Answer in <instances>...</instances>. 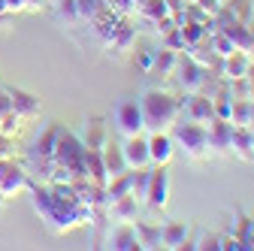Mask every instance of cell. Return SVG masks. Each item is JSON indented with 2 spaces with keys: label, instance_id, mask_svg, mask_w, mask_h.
Wrapping results in <instances>:
<instances>
[{
  "label": "cell",
  "instance_id": "8",
  "mask_svg": "<svg viewBox=\"0 0 254 251\" xmlns=\"http://www.w3.org/2000/svg\"><path fill=\"white\" fill-rule=\"evenodd\" d=\"M185 115L190 121H197V124H209L215 118V103L212 97H206V94H188V100H185Z\"/></svg>",
  "mask_w": 254,
  "mask_h": 251
},
{
  "label": "cell",
  "instance_id": "2",
  "mask_svg": "<svg viewBox=\"0 0 254 251\" xmlns=\"http://www.w3.org/2000/svg\"><path fill=\"white\" fill-rule=\"evenodd\" d=\"M176 127V133H173V142H179L182 145V151H185V158H190V161H197V158H203V154L209 151V136H206V124H197V121H185V124H173Z\"/></svg>",
  "mask_w": 254,
  "mask_h": 251
},
{
  "label": "cell",
  "instance_id": "21",
  "mask_svg": "<svg viewBox=\"0 0 254 251\" xmlns=\"http://www.w3.org/2000/svg\"><path fill=\"white\" fill-rule=\"evenodd\" d=\"M167 0H142V15H148V18H154V21H161L164 15H167Z\"/></svg>",
  "mask_w": 254,
  "mask_h": 251
},
{
  "label": "cell",
  "instance_id": "4",
  "mask_svg": "<svg viewBox=\"0 0 254 251\" xmlns=\"http://www.w3.org/2000/svg\"><path fill=\"white\" fill-rule=\"evenodd\" d=\"M173 76H176V82L185 88V94H200V91L206 88V70H203L190 55H185V58L179 55Z\"/></svg>",
  "mask_w": 254,
  "mask_h": 251
},
{
  "label": "cell",
  "instance_id": "10",
  "mask_svg": "<svg viewBox=\"0 0 254 251\" xmlns=\"http://www.w3.org/2000/svg\"><path fill=\"white\" fill-rule=\"evenodd\" d=\"M248 73H251V58H248L245 52L233 49V52L224 58V76L233 79V82H242V79H248Z\"/></svg>",
  "mask_w": 254,
  "mask_h": 251
},
{
  "label": "cell",
  "instance_id": "3",
  "mask_svg": "<svg viewBox=\"0 0 254 251\" xmlns=\"http://www.w3.org/2000/svg\"><path fill=\"white\" fill-rule=\"evenodd\" d=\"M115 130L127 139V136H136L145 130V121H142V106L139 100H121L115 106Z\"/></svg>",
  "mask_w": 254,
  "mask_h": 251
},
{
  "label": "cell",
  "instance_id": "24",
  "mask_svg": "<svg viewBox=\"0 0 254 251\" xmlns=\"http://www.w3.org/2000/svg\"><path fill=\"white\" fill-rule=\"evenodd\" d=\"M197 6H200V9H209V12H215V9H218V0H197Z\"/></svg>",
  "mask_w": 254,
  "mask_h": 251
},
{
  "label": "cell",
  "instance_id": "1",
  "mask_svg": "<svg viewBox=\"0 0 254 251\" xmlns=\"http://www.w3.org/2000/svg\"><path fill=\"white\" fill-rule=\"evenodd\" d=\"M139 106H142L145 130H151V133H161V130L167 133L173 124L179 121V112H182V106H179V100L173 97V94L157 91V88H148V91L142 94Z\"/></svg>",
  "mask_w": 254,
  "mask_h": 251
},
{
  "label": "cell",
  "instance_id": "20",
  "mask_svg": "<svg viewBox=\"0 0 254 251\" xmlns=\"http://www.w3.org/2000/svg\"><path fill=\"white\" fill-rule=\"evenodd\" d=\"M103 9H106L103 0H76V15L82 21H94L97 12H103Z\"/></svg>",
  "mask_w": 254,
  "mask_h": 251
},
{
  "label": "cell",
  "instance_id": "22",
  "mask_svg": "<svg viewBox=\"0 0 254 251\" xmlns=\"http://www.w3.org/2000/svg\"><path fill=\"white\" fill-rule=\"evenodd\" d=\"M58 127H52V130H46L43 133V139H37V151L40 154H55V145H58Z\"/></svg>",
  "mask_w": 254,
  "mask_h": 251
},
{
  "label": "cell",
  "instance_id": "16",
  "mask_svg": "<svg viewBox=\"0 0 254 251\" xmlns=\"http://www.w3.org/2000/svg\"><path fill=\"white\" fill-rule=\"evenodd\" d=\"M188 224H167L161 227V245L164 248H185L188 242Z\"/></svg>",
  "mask_w": 254,
  "mask_h": 251
},
{
  "label": "cell",
  "instance_id": "7",
  "mask_svg": "<svg viewBox=\"0 0 254 251\" xmlns=\"http://www.w3.org/2000/svg\"><path fill=\"white\" fill-rule=\"evenodd\" d=\"M145 139H148V161H151V167H167L173 161V148H176L173 136L161 130V133H151Z\"/></svg>",
  "mask_w": 254,
  "mask_h": 251
},
{
  "label": "cell",
  "instance_id": "12",
  "mask_svg": "<svg viewBox=\"0 0 254 251\" xmlns=\"http://www.w3.org/2000/svg\"><path fill=\"white\" fill-rule=\"evenodd\" d=\"M100 161H103V170H106V176L109 179H115V176H121V173H127V164H124V151H121V145H103L100 148Z\"/></svg>",
  "mask_w": 254,
  "mask_h": 251
},
{
  "label": "cell",
  "instance_id": "14",
  "mask_svg": "<svg viewBox=\"0 0 254 251\" xmlns=\"http://www.w3.org/2000/svg\"><path fill=\"white\" fill-rule=\"evenodd\" d=\"M24 188V173L18 167H9V170H0V197H12L15 191Z\"/></svg>",
  "mask_w": 254,
  "mask_h": 251
},
{
  "label": "cell",
  "instance_id": "23",
  "mask_svg": "<svg viewBox=\"0 0 254 251\" xmlns=\"http://www.w3.org/2000/svg\"><path fill=\"white\" fill-rule=\"evenodd\" d=\"M12 109V103H9V94L6 91H0V115H3V112H9Z\"/></svg>",
  "mask_w": 254,
  "mask_h": 251
},
{
  "label": "cell",
  "instance_id": "17",
  "mask_svg": "<svg viewBox=\"0 0 254 251\" xmlns=\"http://www.w3.org/2000/svg\"><path fill=\"white\" fill-rule=\"evenodd\" d=\"M176 61H179V52L173 49H161V52H154V61H151V73H161V76H173L176 70Z\"/></svg>",
  "mask_w": 254,
  "mask_h": 251
},
{
  "label": "cell",
  "instance_id": "15",
  "mask_svg": "<svg viewBox=\"0 0 254 251\" xmlns=\"http://www.w3.org/2000/svg\"><path fill=\"white\" fill-rule=\"evenodd\" d=\"M112 215L118 218L121 224H130L133 218H136V197H133V194L115 197V200H112Z\"/></svg>",
  "mask_w": 254,
  "mask_h": 251
},
{
  "label": "cell",
  "instance_id": "9",
  "mask_svg": "<svg viewBox=\"0 0 254 251\" xmlns=\"http://www.w3.org/2000/svg\"><path fill=\"white\" fill-rule=\"evenodd\" d=\"M233 124L224 121V118H212L206 124V136H209V148H218V151H227L233 145Z\"/></svg>",
  "mask_w": 254,
  "mask_h": 251
},
{
  "label": "cell",
  "instance_id": "11",
  "mask_svg": "<svg viewBox=\"0 0 254 251\" xmlns=\"http://www.w3.org/2000/svg\"><path fill=\"white\" fill-rule=\"evenodd\" d=\"M9 94V103H12V109L21 115V121H27V118H37L40 115V100L34 97V94H27V91H6Z\"/></svg>",
  "mask_w": 254,
  "mask_h": 251
},
{
  "label": "cell",
  "instance_id": "18",
  "mask_svg": "<svg viewBox=\"0 0 254 251\" xmlns=\"http://www.w3.org/2000/svg\"><path fill=\"white\" fill-rule=\"evenodd\" d=\"M109 248H139L133 227H127V224L115 227V230L109 233Z\"/></svg>",
  "mask_w": 254,
  "mask_h": 251
},
{
  "label": "cell",
  "instance_id": "19",
  "mask_svg": "<svg viewBox=\"0 0 254 251\" xmlns=\"http://www.w3.org/2000/svg\"><path fill=\"white\" fill-rule=\"evenodd\" d=\"M139 248H161V227H151V224H136L133 227Z\"/></svg>",
  "mask_w": 254,
  "mask_h": 251
},
{
  "label": "cell",
  "instance_id": "5",
  "mask_svg": "<svg viewBox=\"0 0 254 251\" xmlns=\"http://www.w3.org/2000/svg\"><path fill=\"white\" fill-rule=\"evenodd\" d=\"M121 151H124L127 170H145V167H151V161H148V139L142 133L127 136L124 145H121Z\"/></svg>",
  "mask_w": 254,
  "mask_h": 251
},
{
  "label": "cell",
  "instance_id": "6",
  "mask_svg": "<svg viewBox=\"0 0 254 251\" xmlns=\"http://www.w3.org/2000/svg\"><path fill=\"white\" fill-rule=\"evenodd\" d=\"M167 191H170L167 170H164V167H151V170H148V188H145L148 206H151V209H164V206H167Z\"/></svg>",
  "mask_w": 254,
  "mask_h": 251
},
{
  "label": "cell",
  "instance_id": "13",
  "mask_svg": "<svg viewBox=\"0 0 254 251\" xmlns=\"http://www.w3.org/2000/svg\"><path fill=\"white\" fill-rule=\"evenodd\" d=\"M103 145H106V124H100L97 118H94L85 127V133H82V148L85 151H100Z\"/></svg>",
  "mask_w": 254,
  "mask_h": 251
}]
</instances>
